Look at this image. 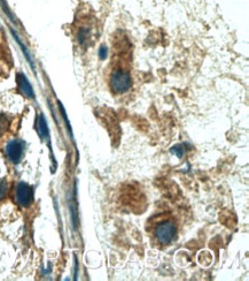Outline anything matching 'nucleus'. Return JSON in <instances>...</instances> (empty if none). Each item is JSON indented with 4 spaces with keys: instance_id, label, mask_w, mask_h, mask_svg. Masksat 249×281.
Segmentation results:
<instances>
[{
    "instance_id": "f03ea898",
    "label": "nucleus",
    "mask_w": 249,
    "mask_h": 281,
    "mask_svg": "<svg viewBox=\"0 0 249 281\" xmlns=\"http://www.w3.org/2000/svg\"><path fill=\"white\" fill-rule=\"evenodd\" d=\"M177 235V226L171 220H167L155 228V237L161 244H169Z\"/></svg>"
},
{
    "instance_id": "20e7f679",
    "label": "nucleus",
    "mask_w": 249,
    "mask_h": 281,
    "mask_svg": "<svg viewBox=\"0 0 249 281\" xmlns=\"http://www.w3.org/2000/svg\"><path fill=\"white\" fill-rule=\"evenodd\" d=\"M23 150H25V144L22 140H13L6 146V156L13 164H19L22 159Z\"/></svg>"
},
{
    "instance_id": "9d476101",
    "label": "nucleus",
    "mask_w": 249,
    "mask_h": 281,
    "mask_svg": "<svg viewBox=\"0 0 249 281\" xmlns=\"http://www.w3.org/2000/svg\"><path fill=\"white\" fill-rule=\"evenodd\" d=\"M99 56H100V58H101V59H105L106 56H107V49L105 48V46H101V48H100Z\"/></svg>"
},
{
    "instance_id": "39448f33",
    "label": "nucleus",
    "mask_w": 249,
    "mask_h": 281,
    "mask_svg": "<svg viewBox=\"0 0 249 281\" xmlns=\"http://www.w3.org/2000/svg\"><path fill=\"white\" fill-rule=\"evenodd\" d=\"M16 82H18L20 91H21L23 95L28 97V98H35V92H33L32 86L22 73H19L18 76H16Z\"/></svg>"
},
{
    "instance_id": "6e6552de",
    "label": "nucleus",
    "mask_w": 249,
    "mask_h": 281,
    "mask_svg": "<svg viewBox=\"0 0 249 281\" xmlns=\"http://www.w3.org/2000/svg\"><path fill=\"white\" fill-rule=\"evenodd\" d=\"M7 189H8L7 182H6L5 180H0V200L6 196V194H7Z\"/></svg>"
},
{
    "instance_id": "0eeeda50",
    "label": "nucleus",
    "mask_w": 249,
    "mask_h": 281,
    "mask_svg": "<svg viewBox=\"0 0 249 281\" xmlns=\"http://www.w3.org/2000/svg\"><path fill=\"white\" fill-rule=\"evenodd\" d=\"M8 126H9V120L6 118L4 114L0 115V136L7 130Z\"/></svg>"
},
{
    "instance_id": "1a4fd4ad",
    "label": "nucleus",
    "mask_w": 249,
    "mask_h": 281,
    "mask_svg": "<svg viewBox=\"0 0 249 281\" xmlns=\"http://www.w3.org/2000/svg\"><path fill=\"white\" fill-rule=\"evenodd\" d=\"M171 153H174L177 157H183L184 155V148H183V145H176V146H174L173 149H171Z\"/></svg>"
},
{
    "instance_id": "7ed1b4c3",
    "label": "nucleus",
    "mask_w": 249,
    "mask_h": 281,
    "mask_svg": "<svg viewBox=\"0 0 249 281\" xmlns=\"http://www.w3.org/2000/svg\"><path fill=\"white\" fill-rule=\"evenodd\" d=\"M16 203L22 207H28L33 202V190L28 183L19 182L15 189Z\"/></svg>"
},
{
    "instance_id": "423d86ee",
    "label": "nucleus",
    "mask_w": 249,
    "mask_h": 281,
    "mask_svg": "<svg viewBox=\"0 0 249 281\" xmlns=\"http://www.w3.org/2000/svg\"><path fill=\"white\" fill-rule=\"evenodd\" d=\"M37 132H38L39 136L43 140H46L49 137V127H47V123L43 114H40L38 120H37Z\"/></svg>"
},
{
    "instance_id": "f257e3e1",
    "label": "nucleus",
    "mask_w": 249,
    "mask_h": 281,
    "mask_svg": "<svg viewBox=\"0 0 249 281\" xmlns=\"http://www.w3.org/2000/svg\"><path fill=\"white\" fill-rule=\"evenodd\" d=\"M109 85L112 91L117 95L129 91L132 85V79L129 70L122 66L114 67L109 75Z\"/></svg>"
}]
</instances>
